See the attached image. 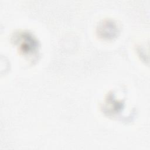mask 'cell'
Returning a JSON list of instances; mask_svg holds the SVG:
<instances>
[{
    "label": "cell",
    "mask_w": 150,
    "mask_h": 150,
    "mask_svg": "<svg viewBox=\"0 0 150 150\" xmlns=\"http://www.w3.org/2000/svg\"><path fill=\"white\" fill-rule=\"evenodd\" d=\"M15 38V42L19 47V50L22 53L30 54L36 51L38 43L30 34L21 33Z\"/></svg>",
    "instance_id": "cell-1"
}]
</instances>
